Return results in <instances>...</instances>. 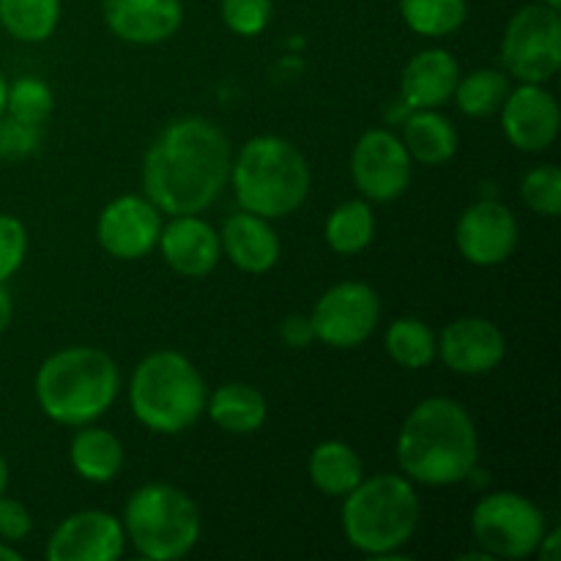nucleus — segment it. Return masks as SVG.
<instances>
[{"label":"nucleus","instance_id":"ddd939ff","mask_svg":"<svg viewBox=\"0 0 561 561\" xmlns=\"http://www.w3.org/2000/svg\"><path fill=\"white\" fill-rule=\"evenodd\" d=\"M455 241L474 266H499L518 247V219L504 203L480 201L460 214Z\"/></svg>","mask_w":561,"mask_h":561},{"label":"nucleus","instance_id":"58836bf2","mask_svg":"<svg viewBox=\"0 0 561 561\" xmlns=\"http://www.w3.org/2000/svg\"><path fill=\"white\" fill-rule=\"evenodd\" d=\"M0 561H22V553L14 551L11 546H5V542H0Z\"/></svg>","mask_w":561,"mask_h":561},{"label":"nucleus","instance_id":"dca6fc26","mask_svg":"<svg viewBox=\"0 0 561 561\" xmlns=\"http://www.w3.org/2000/svg\"><path fill=\"white\" fill-rule=\"evenodd\" d=\"M436 354L460 376H482L502 365L507 343L496 323L488 318H458L436 340Z\"/></svg>","mask_w":561,"mask_h":561},{"label":"nucleus","instance_id":"f3484780","mask_svg":"<svg viewBox=\"0 0 561 561\" xmlns=\"http://www.w3.org/2000/svg\"><path fill=\"white\" fill-rule=\"evenodd\" d=\"M157 244L162 247L168 266L181 277H206L217 268L222 255L217 230L197 214H179L162 225Z\"/></svg>","mask_w":561,"mask_h":561},{"label":"nucleus","instance_id":"423d86ee","mask_svg":"<svg viewBox=\"0 0 561 561\" xmlns=\"http://www.w3.org/2000/svg\"><path fill=\"white\" fill-rule=\"evenodd\" d=\"M206 383L179 351H157L137 365L129 403L137 420L153 433L175 436L206 411Z\"/></svg>","mask_w":561,"mask_h":561},{"label":"nucleus","instance_id":"6e6552de","mask_svg":"<svg viewBox=\"0 0 561 561\" xmlns=\"http://www.w3.org/2000/svg\"><path fill=\"white\" fill-rule=\"evenodd\" d=\"M471 531L493 559H526L546 535V515L531 499L499 491L482 499L471 513Z\"/></svg>","mask_w":561,"mask_h":561},{"label":"nucleus","instance_id":"c9c22d12","mask_svg":"<svg viewBox=\"0 0 561 561\" xmlns=\"http://www.w3.org/2000/svg\"><path fill=\"white\" fill-rule=\"evenodd\" d=\"M279 337L285 340L288 348H307L310 343H316V329H312L310 316L294 312V316L285 318V321L279 323Z\"/></svg>","mask_w":561,"mask_h":561},{"label":"nucleus","instance_id":"72a5a7b5","mask_svg":"<svg viewBox=\"0 0 561 561\" xmlns=\"http://www.w3.org/2000/svg\"><path fill=\"white\" fill-rule=\"evenodd\" d=\"M38 148V126L0 115V159H22Z\"/></svg>","mask_w":561,"mask_h":561},{"label":"nucleus","instance_id":"5701e85b","mask_svg":"<svg viewBox=\"0 0 561 561\" xmlns=\"http://www.w3.org/2000/svg\"><path fill=\"white\" fill-rule=\"evenodd\" d=\"M403 146L416 162L444 164L458 151V131L436 110H416L403 126Z\"/></svg>","mask_w":561,"mask_h":561},{"label":"nucleus","instance_id":"1a4fd4ad","mask_svg":"<svg viewBox=\"0 0 561 561\" xmlns=\"http://www.w3.org/2000/svg\"><path fill=\"white\" fill-rule=\"evenodd\" d=\"M504 66L513 77L542 85L561 69V16L546 3L524 5L510 20L502 42Z\"/></svg>","mask_w":561,"mask_h":561},{"label":"nucleus","instance_id":"b1692460","mask_svg":"<svg viewBox=\"0 0 561 561\" xmlns=\"http://www.w3.org/2000/svg\"><path fill=\"white\" fill-rule=\"evenodd\" d=\"M310 480L327 496H348L365 480V469L348 444L323 442L310 455Z\"/></svg>","mask_w":561,"mask_h":561},{"label":"nucleus","instance_id":"4c0bfd02","mask_svg":"<svg viewBox=\"0 0 561 561\" xmlns=\"http://www.w3.org/2000/svg\"><path fill=\"white\" fill-rule=\"evenodd\" d=\"M11 318H14V305H11V296L9 290L3 288V283H0V334L9 329Z\"/></svg>","mask_w":561,"mask_h":561},{"label":"nucleus","instance_id":"e433bc0d","mask_svg":"<svg viewBox=\"0 0 561 561\" xmlns=\"http://www.w3.org/2000/svg\"><path fill=\"white\" fill-rule=\"evenodd\" d=\"M559 546H561V531L559 529L546 531V535H542V540H540V546H537V551H540V559L557 561L561 557Z\"/></svg>","mask_w":561,"mask_h":561},{"label":"nucleus","instance_id":"a19ab883","mask_svg":"<svg viewBox=\"0 0 561 561\" xmlns=\"http://www.w3.org/2000/svg\"><path fill=\"white\" fill-rule=\"evenodd\" d=\"M5 91H9V82L0 75V115H5Z\"/></svg>","mask_w":561,"mask_h":561},{"label":"nucleus","instance_id":"f8f14e48","mask_svg":"<svg viewBox=\"0 0 561 561\" xmlns=\"http://www.w3.org/2000/svg\"><path fill=\"white\" fill-rule=\"evenodd\" d=\"M162 233V211L148 197H115L96 225L99 244L118 261H140L157 247Z\"/></svg>","mask_w":561,"mask_h":561},{"label":"nucleus","instance_id":"473e14b6","mask_svg":"<svg viewBox=\"0 0 561 561\" xmlns=\"http://www.w3.org/2000/svg\"><path fill=\"white\" fill-rule=\"evenodd\" d=\"M27 252L25 225L11 214H0V283L14 277Z\"/></svg>","mask_w":561,"mask_h":561},{"label":"nucleus","instance_id":"2f4dec72","mask_svg":"<svg viewBox=\"0 0 561 561\" xmlns=\"http://www.w3.org/2000/svg\"><path fill=\"white\" fill-rule=\"evenodd\" d=\"M274 14L272 0H222V20L236 36H257Z\"/></svg>","mask_w":561,"mask_h":561},{"label":"nucleus","instance_id":"7c9ffc66","mask_svg":"<svg viewBox=\"0 0 561 561\" xmlns=\"http://www.w3.org/2000/svg\"><path fill=\"white\" fill-rule=\"evenodd\" d=\"M524 203L540 217H559L561 214V170L557 164H540L529 170L520 184Z\"/></svg>","mask_w":561,"mask_h":561},{"label":"nucleus","instance_id":"393cba45","mask_svg":"<svg viewBox=\"0 0 561 561\" xmlns=\"http://www.w3.org/2000/svg\"><path fill=\"white\" fill-rule=\"evenodd\" d=\"M60 22V0H0V25L16 42H47Z\"/></svg>","mask_w":561,"mask_h":561},{"label":"nucleus","instance_id":"2eb2a0df","mask_svg":"<svg viewBox=\"0 0 561 561\" xmlns=\"http://www.w3.org/2000/svg\"><path fill=\"white\" fill-rule=\"evenodd\" d=\"M124 524L102 510L69 515L47 542L49 561H115L124 553Z\"/></svg>","mask_w":561,"mask_h":561},{"label":"nucleus","instance_id":"0eeeda50","mask_svg":"<svg viewBox=\"0 0 561 561\" xmlns=\"http://www.w3.org/2000/svg\"><path fill=\"white\" fill-rule=\"evenodd\" d=\"M124 531L140 557L175 561L201 540V513L181 488L151 482L137 488L126 502Z\"/></svg>","mask_w":561,"mask_h":561},{"label":"nucleus","instance_id":"f704fd0d","mask_svg":"<svg viewBox=\"0 0 561 561\" xmlns=\"http://www.w3.org/2000/svg\"><path fill=\"white\" fill-rule=\"evenodd\" d=\"M33 518L27 513V507L16 499H9L3 493L0 496V537L3 542H20L31 535Z\"/></svg>","mask_w":561,"mask_h":561},{"label":"nucleus","instance_id":"aec40b11","mask_svg":"<svg viewBox=\"0 0 561 561\" xmlns=\"http://www.w3.org/2000/svg\"><path fill=\"white\" fill-rule=\"evenodd\" d=\"M225 255L247 274H266L279 261V239L268 219L257 214L239 211L225 219L222 236H219Z\"/></svg>","mask_w":561,"mask_h":561},{"label":"nucleus","instance_id":"c85d7f7f","mask_svg":"<svg viewBox=\"0 0 561 561\" xmlns=\"http://www.w3.org/2000/svg\"><path fill=\"white\" fill-rule=\"evenodd\" d=\"M405 25L420 36H449L466 22V0H400Z\"/></svg>","mask_w":561,"mask_h":561},{"label":"nucleus","instance_id":"7ed1b4c3","mask_svg":"<svg viewBox=\"0 0 561 561\" xmlns=\"http://www.w3.org/2000/svg\"><path fill=\"white\" fill-rule=\"evenodd\" d=\"M118 365L99 348H64L36 373V400L58 425L99 420L118 398Z\"/></svg>","mask_w":561,"mask_h":561},{"label":"nucleus","instance_id":"ea45409f","mask_svg":"<svg viewBox=\"0 0 561 561\" xmlns=\"http://www.w3.org/2000/svg\"><path fill=\"white\" fill-rule=\"evenodd\" d=\"M5 488H9V463H5V458L0 455V496L5 493Z\"/></svg>","mask_w":561,"mask_h":561},{"label":"nucleus","instance_id":"a211bd4d","mask_svg":"<svg viewBox=\"0 0 561 561\" xmlns=\"http://www.w3.org/2000/svg\"><path fill=\"white\" fill-rule=\"evenodd\" d=\"M104 22L129 44H162L184 22L181 0H104Z\"/></svg>","mask_w":561,"mask_h":561},{"label":"nucleus","instance_id":"a878e982","mask_svg":"<svg viewBox=\"0 0 561 561\" xmlns=\"http://www.w3.org/2000/svg\"><path fill=\"white\" fill-rule=\"evenodd\" d=\"M376 236V217L367 201H348L327 219V244L337 255H356L367 250Z\"/></svg>","mask_w":561,"mask_h":561},{"label":"nucleus","instance_id":"4468645a","mask_svg":"<svg viewBox=\"0 0 561 561\" xmlns=\"http://www.w3.org/2000/svg\"><path fill=\"white\" fill-rule=\"evenodd\" d=\"M559 102L537 82H524L507 93L502 104V126L518 151L540 153L559 137Z\"/></svg>","mask_w":561,"mask_h":561},{"label":"nucleus","instance_id":"bb28decb","mask_svg":"<svg viewBox=\"0 0 561 561\" xmlns=\"http://www.w3.org/2000/svg\"><path fill=\"white\" fill-rule=\"evenodd\" d=\"M507 93V75H502V71L496 69H477L471 71V75L460 77L453 96L463 115H469V118H488V115L502 110Z\"/></svg>","mask_w":561,"mask_h":561},{"label":"nucleus","instance_id":"6ab92c4d","mask_svg":"<svg viewBox=\"0 0 561 561\" xmlns=\"http://www.w3.org/2000/svg\"><path fill=\"white\" fill-rule=\"evenodd\" d=\"M460 80V66L447 49H425L403 69L400 93L414 110H436L453 99Z\"/></svg>","mask_w":561,"mask_h":561},{"label":"nucleus","instance_id":"cd10ccee","mask_svg":"<svg viewBox=\"0 0 561 561\" xmlns=\"http://www.w3.org/2000/svg\"><path fill=\"white\" fill-rule=\"evenodd\" d=\"M387 354L405 370H422L436 359V334L420 318H398L387 329Z\"/></svg>","mask_w":561,"mask_h":561},{"label":"nucleus","instance_id":"f03ea898","mask_svg":"<svg viewBox=\"0 0 561 561\" xmlns=\"http://www.w3.org/2000/svg\"><path fill=\"white\" fill-rule=\"evenodd\" d=\"M480 455L474 420L453 398H427L405 416L398 463L409 480L431 488L463 482Z\"/></svg>","mask_w":561,"mask_h":561},{"label":"nucleus","instance_id":"39448f33","mask_svg":"<svg viewBox=\"0 0 561 561\" xmlns=\"http://www.w3.org/2000/svg\"><path fill=\"white\" fill-rule=\"evenodd\" d=\"M420 526V499L409 477L376 474L345 496L343 531L367 557L400 551Z\"/></svg>","mask_w":561,"mask_h":561},{"label":"nucleus","instance_id":"9d476101","mask_svg":"<svg viewBox=\"0 0 561 561\" xmlns=\"http://www.w3.org/2000/svg\"><path fill=\"white\" fill-rule=\"evenodd\" d=\"M316 340L329 348H356L376 332L381 321V299L365 283H340L312 307Z\"/></svg>","mask_w":561,"mask_h":561},{"label":"nucleus","instance_id":"c756f323","mask_svg":"<svg viewBox=\"0 0 561 561\" xmlns=\"http://www.w3.org/2000/svg\"><path fill=\"white\" fill-rule=\"evenodd\" d=\"M53 88L44 80H38V77H20V80H16L14 85H9V91H5V113L16 121L38 126L53 115Z\"/></svg>","mask_w":561,"mask_h":561},{"label":"nucleus","instance_id":"20e7f679","mask_svg":"<svg viewBox=\"0 0 561 561\" xmlns=\"http://www.w3.org/2000/svg\"><path fill=\"white\" fill-rule=\"evenodd\" d=\"M241 211L263 219L294 214L310 192V168L299 148L277 135L252 137L230 164Z\"/></svg>","mask_w":561,"mask_h":561},{"label":"nucleus","instance_id":"412c9836","mask_svg":"<svg viewBox=\"0 0 561 561\" xmlns=\"http://www.w3.org/2000/svg\"><path fill=\"white\" fill-rule=\"evenodd\" d=\"M69 458L82 480L104 485V482H113L124 469V444L115 433L88 422V425H80V431L71 438Z\"/></svg>","mask_w":561,"mask_h":561},{"label":"nucleus","instance_id":"9b49d317","mask_svg":"<svg viewBox=\"0 0 561 561\" xmlns=\"http://www.w3.org/2000/svg\"><path fill=\"white\" fill-rule=\"evenodd\" d=\"M354 184L367 201H398L411 184V157L403 140L387 129H370L359 137L351 157Z\"/></svg>","mask_w":561,"mask_h":561},{"label":"nucleus","instance_id":"f257e3e1","mask_svg":"<svg viewBox=\"0 0 561 561\" xmlns=\"http://www.w3.org/2000/svg\"><path fill=\"white\" fill-rule=\"evenodd\" d=\"M230 142L206 118H181L153 140L142 159L146 197L162 214H201L230 179Z\"/></svg>","mask_w":561,"mask_h":561},{"label":"nucleus","instance_id":"4be33fe9","mask_svg":"<svg viewBox=\"0 0 561 561\" xmlns=\"http://www.w3.org/2000/svg\"><path fill=\"white\" fill-rule=\"evenodd\" d=\"M206 409L211 420L233 436H250L261 431L268 414L266 398L250 383H222L211 400H206Z\"/></svg>","mask_w":561,"mask_h":561},{"label":"nucleus","instance_id":"79ce46f5","mask_svg":"<svg viewBox=\"0 0 561 561\" xmlns=\"http://www.w3.org/2000/svg\"><path fill=\"white\" fill-rule=\"evenodd\" d=\"M540 3H546V5H553V9H559V5H561V0H540Z\"/></svg>","mask_w":561,"mask_h":561}]
</instances>
